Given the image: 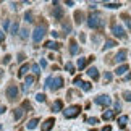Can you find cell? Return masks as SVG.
<instances>
[{
    "label": "cell",
    "instance_id": "6da1fadb",
    "mask_svg": "<svg viewBox=\"0 0 131 131\" xmlns=\"http://www.w3.org/2000/svg\"><path fill=\"white\" fill-rule=\"evenodd\" d=\"M45 32H47V23H41L39 26H36V29H34V32H32V41L34 42H41L44 36H45Z\"/></svg>",
    "mask_w": 131,
    "mask_h": 131
},
{
    "label": "cell",
    "instance_id": "7a4b0ae2",
    "mask_svg": "<svg viewBox=\"0 0 131 131\" xmlns=\"http://www.w3.org/2000/svg\"><path fill=\"white\" fill-rule=\"evenodd\" d=\"M88 26L92 28V29H95V28H102V26H104V19H102V16H100L99 13L91 15V16L88 18Z\"/></svg>",
    "mask_w": 131,
    "mask_h": 131
},
{
    "label": "cell",
    "instance_id": "3957f363",
    "mask_svg": "<svg viewBox=\"0 0 131 131\" xmlns=\"http://www.w3.org/2000/svg\"><path fill=\"white\" fill-rule=\"evenodd\" d=\"M79 113H81V107H79V105H70L68 108L63 110V115L67 118H74V117H78Z\"/></svg>",
    "mask_w": 131,
    "mask_h": 131
},
{
    "label": "cell",
    "instance_id": "277c9868",
    "mask_svg": "<svg viewBox=\"0 0 131 131\" xmlns=\"http://www.w3.org/2000/svg\"><path fill=\"white\" fill-rule=\"evenodd\" d=\"M18 95H19V89L18 86H15V84H10V86L7 88V97L10 102H15V100L18 99Z\"/></svg>",
    "mask_w": 131,
    "mask_h": 131
},
{
    "label": "cell",
    "instance_id": "5b68a950",
    "mask_svg": "<svg viewBox=\"0 0 131 131\" xmlns=\"http://www.w3.org/2000/svg\"><path fill=\"white\" fill-rule=\"evenodd\" d=\"M73 84H74V86H78V88H81L83 91H86V92H89V91L92 89V86H91V83H88V81H83V79L79 78V76H76V78H74Z\"/></svg>",
    "mask_w": 131,
    "mask_h": 131
},
{
    "label": "cell",
    "instance_id": "8992f818",
    "mask_svg": "<svg viewBox=\"0 0 131 131\" xmlns=\"http://www.w3.org/2000/svg\"><path fill=\"white\" fill-rule=\"evenodd\" d=\"M112 32H113L115 37H120V39H125V37H126L125 29L122 26H118V24H115V23H112Z\"/></svg>",
    "mask_w": 131,
    "mask_h": 131
},
{
    "label": "cell",
    "instance_id": "52a82bcc",
    "mask_svg": "<svg viewBox=\"0 0 131 131\" xmlns=\"http://www.w3.org/2000/svg\"><path fill=\"white\" fill-rule=\"evenodd\" d=\"M94 102L97 104V105H104V107H107V105L112 104V99H110L107 94H102V95H99V97H95Z\"/></svg>",
    "mask_w": 131,
    "mask_h": 131
},
{
    "label": "cell",
    "instance_id": "ba28073f",
    "mask_svg": "<svg viewBox=\"0 0 131 131\" xmlns=\"http://www.w3.org/2000/svg\"><path fill=\"white\" fill-rule=\"evenodd\" d=\"M62 88H63V78H62V76L52 78V84H50V89H52V91H57V89H62Z\"/></svg>",
    "mask_w": 131,
    "mask_h": 131
},
{
    "label": "cell",
    "instance_id": "9c48e42d",
    "mask_svg": "<svg viewBox=\"0 0 131 131\" xmlns=\"http://www.w3.org/2000/svg\"><path fill=\"white\" fill-rule=\"evenodd\" d=\"M53 5H55V7H53V10H52V15H53V18H55V19H62V18H63V8L60 7V5H58L57 2H55Z\"/></svg>",
    "mask_w": 131,
    "mask_h": 131
},
{
    "label": "cell",
    "instance_id": "30bf717a",
    "mask_svg": "<svg viewBox=\"0 0 131 131\" xmlns=\"http://www.w3.org/2000/svg\"><path fill=\"white\" fill-rule=\"evenodd\" d=\"M53 125H55V118H47L45 122L41 125V129L42 131H50L53 128Z\"/></svg>",
    "mask_w": 131,
    "mask_h": 131
},
{
    "label": "cell",
    "instance_id": "8fae6325",
    "mask_svg": "<svg viewBox=\"0 0 131 131\" xmlns=\"http://www.w3.org/2000/svg\"><path fill=\"white\" fill-rule=\"evenodd\" d=\"M34 84V76H26V79H24V84H23V92H28L29 88H31Z\"/></svg>",
    "mask_w": 131,
    "mask_h": 131
},
{
    "label": "cell",
    "instance_id": "7c38bea8",
    "mask_svg": "<svg viewBox=\"0 0 131 131\" xmlns=\"http://www.w3.org/2000/svg\"><path fill=\"white\" fill-rule=\"evenodd\" d=\"M126 55H128V53H126V50L122 49L117 55H115V62H117V63H123L125 60H126Z\"/></svg>",
    "mask_w": 131,
    "mask_h": 131
},
{
    "label": "cell",
    "instance_id": "4fadbf2b",
    "mask_svg": "<svg viewBox=\"0 0 131 131\" xmlns=\"http://www.w3.org/2000/svg\"><path fill=\"white\" fill-rule=\"evenodd\" d=\"M86 73H88V74H89V76L92 78V79H95V81L99 79V70L95 68V67H91V68H88V71H86Z\"/></svg>",
    "mask_w": 131,
    "mask_h": 131
},
{
    "label": "cell",
    "instance_id": "5bb4252c",
    "mask_svg": "<svg viewBox=\"0 0 131 131\" xmlns=\"http://www.w3.org/2000/svg\"><path fill=\"white\" fill-rule=\"evenodd\" d=\"M29 68H31V65H28V63H24L21 68L18 70V78H24L26 76V73L29 71Z\"/></svg>",
    "mask_w": 131,
    "mask_h": 131
},
{
    "label": "cell",
    "instance_id": "9a60e30c",
    "mask_svg": "<svg viewBox=\"0 0 131 131\" xmlns=\"http://www.w3.org/2000/svg\"><path fill=\"white\" fill-rule=\"evenodd\" d=\"M78 52H79V45L76 44V41H73V39H71V41H70V53L76 55Z\"/></svg>",
    "mask_w": 131,
    "mask_h": 131
},
{
    "label": "cell",
    "instance_id": "2e32d148",
    "mask_svg": "<svg viewBox=\"0 0 131 131\" xmlns=\"http://www.w3.org/2000/svg\"><path fill=\"white\" fill-rule=\"evenodd\" d=\"M44 47L45 49H50V50H58L60 49V44L58 42H53V41H47L44 44Z\"/></svg>",
    "mask_w": 131,
    "mask_h": 131
},
{
    "label": "cell",
    "instance_id": "e0dca14e",
    "mask_svg": "<svg viewBox=\"0 0 131 131\" xmlns=\"http://www.w3.org/2000/svg\"><path fill=\"white\" fill-rule=\"evenodd\" d=\"M128 70H129V68H128V65H125V63H123V65H120V67H118L117 70H115V74H118V76H122V74L128 73Z\"/></svg>",
    "mask_w": 131,
    "mask_h": 131
},
{
    "label": "cell",
    "instance_id": "ac0fdd59",
    "mask_svg": "<svg viewBox=\"0 0 131 131\" xmlns=\"http://www.w3.org/2000/svg\"><path fill=\"white\" fill-rule=\"evenodd\" d=\"M62 108H63V102L62 100H55L52 105V112H62Z\"/></svg>",
    "mask_w": 131,
    "mask_h": 131
},
{
    "label": "cell",
    "instance_id": "d6986e66",
    "mask_svg": "<svg viewBox=\"0 0 131 131\" xmlns=\"http://www.w3.org/2000/svg\"><path fill=\"white\" fill-rule=\"evenodd\" d=\"M24 112H26V110H23L21 107H18V108H15L13 115H15V118H16V120H21L24 117Z\"/></svg>",
    "mask_w": 131,
    "mask_h": 131
},
{
    "label": "cell",
    "instance_id": "ffe728a7",
    "mask_svg": "<svg viewBox=\"0 0 131 131\" xmlns=\"http://www.w3.org/2000/svg\"><path fill=\"white\" fill-rule=\"evenodd\" d=\"M126 123H128V117H126V115H122V117L118 118V126L120 128H125V126H126Z\"/></svg>",
    "mask_w": 131,
    "mask_h": 131
},
{
    "label": "cell",
    "instance_id": "44dd1931",
    "mask_svg": "<svg viewBox=\"0 0 131 131\" xmlns=\"http://www.w3.org/2000/svg\"><path fill=\"white\" fill-rule=\"evenodd\" d=\"M37 123H39V118H32V120H29V122H28L26 126H28V129H34V128L37 126Z\"/></svg>",
    "mask_w": 131,
    "mask_h": 131
},
{
    "label": "cell",
    "instance_id": "7402d4cb",
    "mask_svg": "<svg viewBox=\"0 0 131 131\" xmlns=\"http://www.w3.org/2000/svg\"><path fill=\"white\" fill-rule=\"evenodd\" d=\"M113 117H115V110H107V112H104V115H102L104 120H112Z\"/></svg>",
    "mask_w": 131,
    "mask_h": 131
},
{
    "label": "cell",
    "instance_id": "603a6c76",
    "mask_svg": "<svg viewBox=\"0 0 131 131\" xmlns=\"http://www.w3.org/2000/svg\"><path fill=\"white\" fill-rule=\"evenodd\" d=\"M83 18H84V13L83 12H79V10H78V12H74V21H76L78 24L83 21Z\"/></svg>",
    "mask_w": 131,
    "mask_h": 131
},
{
    "label": "cell",
    "instance_id": "cb8c5ba5",
    "mask_svg": "<svg viewBox=\"0 0 131 131\" xmlns=\"http://www.w3.org/2000/svg\"><path fill=\"white\" fill-rule=\"evenodd\" d=\"M62 26H63V31H65V34L71 32V23H70V21H62Z\"/></svg>",
    "mask_w": 131,
    "mask_h": 131
},
{
    "label": "cell",
    "instance_id": "d4e9b609",
    "mask_svg": "<svg viewBox=\"0 0 131 131\" xmlns=\"http://www.w3.org/2000/svg\"><path fill=\"white\" fill-rule=\"evenodd\" d=\"M122 19L125 21V24L129 28V31H131V18H129V15H126V13H123L122 15Z\"/></svg>",
    "mask_w": 131,
    "mask_h": 131
},
{
    "label": "cell",
    "instance_id": "484cf974",
    "mask_svg": "<svg viewBox=\"0 0 131 131\" xmlns=\"http://www.w3.org/2000/svg\"><path fill=\"white\" fill-rule=\"evenodd\" d=\"M117 45V42L113 41V39H108L107 42H105V45H104V50H108V49H112V47H115Z\"/></svg>",
    "mask_w": 131,
    "mask_h": 131
},
{
    "label": "cell",
    "instance_id": "4316f807",
    "mask_svg": "<svg viewBox=\"0 0 131 131\" xmlns=\"http://www.w3.org/2000/svg\"><path fill=\"white\" fill-rule=\"evenodd\" d=\"M86 65H88V58H79L78 60V68L79 70H84V68H86Z\"/></svg>",
    "mask_w": 131,
    "mask_h": 131
},
{
    "label": "cell",
    "instance_id": "83f0119b",
    "mask_svg": "<svg viewBox=\"0 0 131 131\" xmlns=\"http://www.w3.org/2000/svg\"><path fill=\"white\" fill-rule=\"evenodd\" d=\"M65 70H67L70 74H73V73H74V65H73L71 62H68L67 65H65Z\"/></svg>",
    "mask_w": 131,
    "mask_h": 131
},
{
    "label": "cell",
    "instance_id": "f1b7e54d",
    "mask_svg": "<svg viewBox=\"0 0 131 131\" xmlns=\"http://www.w3.org/2000/svg\"><path fill=\"white\" fill-rule=\"evenodd\" d=\"M105 7H107V8H118V7H122V3H118V2H115V3H112V2H110V3H105Z\"/></svg>",
    "mask_w": 131,
    "mask_h": 131
},
{
    "label": "cell",
    "instance_id": "f546056e",
    "mask_svg": "<svg viewBox=\"0 0 131 131\" xmlns=\"http://www.w3.org/2000/svg\"><path fill=\"white\" fill-rule=\"evenodd\" d=\"M86 122H88L89 125H97V123H99V118H94V117H89V118H86Z\"/></svg>",
    "mask_w": 131,
    "mask_h": 131
},
{
    "label": "cell",
    "instance_id": "4dcf8cb0",
    "mask_svg": "<svg viewBox=\"0 0 131 131\" xmlns=\"http://www.w3.org/2000/svg\"><path fill=\"white\" fill-rule=\"evenodd\" d=\"M112 78H113V74L112 73H110V71H105V74H104V79H105V81H112Z\"/></svg>",
    "mask_w": 131,
    "mask_h": 131
},
{
    "label": "cell",
    "instance_id": "1f68e13d",
    "mask_svg": "<svg viewBox=\"0 0 131 131\" xmlns=\"http://www.w3.org/2000/svg\"><path fill=\"white\" fill-rule=\"evenodd\" d=\"M24 19H26L28 23H31L32 21V13L31 12H26V13H24Z\"/></svg>",
    "mask_w": 131,
    "mask_h": 131
},
{
    "label": "cell",
    "instance_id": "d6a6232c",
    "mask_svg": "<svg viewBox=\"0 0 131 131\" xmlns=\"http://www.w3.org/2000/svg\"><path fill=\"white\" fill-rule=\"evenodd\" d=\"M31 70H32V73L36 74V76H37L39 73H41V68H39V65H32V67H31Z\"/></svg>",
    "mask_w": 131,
    "mask_h": 131
},
{
    "label": "cell",
    "instance_id": "836d02e7",
    "mask_svg": "<svg viewBox=\"0 0 131 131\" xmlns=\"http://www.w3.org/2000/svg\"><path fill=\"white\" fill-rule=\"evenodd\" d=\"M21 108H23V110H24V108H26V110H32V107H31V104H29L28 100H24V102H23V105H21Z\"/></svg>",
    "mask_w": 131,
    "mask_h": 131
},
{
    "label": "cell",
    "instance_id": "e575fe53",
    "mask_svg": "<svg viewBox=\"0 0 131 131\" xmlns=\"http://www.w3.org/2000/svg\"><path fill=\"white\" fill-rule=\"evenodd\" d=\"M36 99H37V102H45V94L39 92V94L36 95Z\"/></svg>",
    "mask_w": 131,
    "mask_h": 131
},
{
    "label": "cell",
    "instance_id": "d590c367",
    "mask_svg": "<svg viewBox=\"0 0 131 131\" xmlns=\"http://www.w3.org/2000/svg\"><path fill=\"white\" fill-rule=\"evenodd\" d=\"M123 99H125V100H128V102H131V92L125 91V92H123Z\"/></svg>",
    "mask_w": 131,
    "mask_h": 131
},
{
    "label": "cell",
    "instance_id": "8d00e7d4",
    "mask_svg": "<svg viewBox=\"0 0 131 131\" xmlns=\"http://www.w3.org/2000/svg\"><path fill=\"white\" fill-rule=\"evenodd\" d=\"M10 32H12V34H16V32H18V23H15L13 26H12V29H10Z\"/></svg>",
    "mask_w": 131,
    "mask_h": 131
},
{
    "label": "cell",
    "instance_id": "74e56055",
    "mask_svg": "<svg viewBox=\"0 0 131 131\" xmlns=\"http://www.w3.org/2000/svg\"><path fill=\"white\" fill-rule=\"evenodd\" d=\"M10 58H12V55H5V58L2 60V63H3V65H8V63H10Z\"/></svg>",
    "mask_w": 131,
    "mask_h": 131
},
{
    "label": "cell",
    "instance_id": "f35d334b",
    "mask_svg": "<svg viewBox=\"0 0 131 131\" xmlns=\"http://www.w3.org/2000/svg\"><path fill=\"white\" fill-rule=\"evenodd\" d=\"M50 84H52V78H47V79H45V84H44V88H50Z\"/></svg>",
    "mask_w": 131,
    "mask_h": 131
},
{
    "label": "cell",
    "instance_id": "ab89813d",
    "mask_svg": "<svg viewBox=\"0 0 131 131\" xmlns=\"http://www.w3.org/2000/svg\"><path fill=\"white\" fill-rule=\"evenodd\" d=\"M73 97H76V92L74 91H68V99H73Z\"/></svg>",
    "mask_w": 131,
    "mask_h": 131
},
{
    "label": "cell",
    "instance_id": "60d3db41",
    "mask_svg": "<svg viewBox=\"0 0 131 131\" xmlns=\"http://www.w3.org/2000/svg\"><path fill=\"white\" fill-rule=\"evenodd\" d=\"M8 26H10V19H3V28H5V31L8 29Z\"/></svg>",
    "mask_w": 131,
    "mask_h": 131
},
{
    "label": "cell",
    "instance_id": "b9f144b4",
    "mask_svg": "<svg viewBox=\"0 0 131 131\" xmlns=\"http://www.w3.org/2000/svg\"><path fill=\"white\" fill-rule=\"evenodd\" d=\"M28 37V29H23L21 31V39H26Z\"/></svg>",
    "mask_w": 131,
    "mask_h": 131
},
{
    "label": "cell",
    "instance_id": "7bdbcfd3",
    "mask_svg": "<svg viewBox=\"0 0 131 131\" xmlns=\"http://www.w3.org/2000/svg\"><path fill=\"white\" fill-rule=\"evenodd\" d=\"M5 110H7V107H5L3 104H0V115H2V113H5Z\"/></svg>",
    "mask_w": 131,
    "mask_h": 131
},
{
    "label": "cell",
    "instance_id": "ee69618b",
    "mask_svg": "<svg viewBox=\"0 0 131 131\" xmlns=\"http://www.w3.org/2000/svg\"><path fill=\"white\" fill-rule=\"evenodd\" d=\"M41 67H42V68H45V67H47V62H45L44 58H41Z\"/></svg>",
    "mask_w": 131,
    "mask_h": 131
},
{
    "label": "cell",
    "instance_id": "f6af8a7d",
    "mask_svg": "<svg viewBox=\"0 0 131 131\" xmlns=\"http://www.w3.org/2000/svg\"><path fill=\"white\" fill-rule=\"evenodd\" d=\"M102 131H112V126H110V125H107V126L102 128Z\"/></svg>",
    "mask_w": 131,
    "mask_h": 131
},
{
    "label": "cell",
    "instance_id": "bcb514c9",
    "mask_svg": "<svg viewBox=\"0 0 131 131\" xmlns=\"http://www.w3.org/2000/svg\"><path fill=\"white\" fill-rule=\"evenodd\" d=\"M23 60H24V53H19L18 55V62H23Z\"/></svg>",
    "mask_w": 131,
    "mask_h": 131
},
{
    "label": "cell",
    "instance_id": "7dc6e473",
    "mask_svg": "<svg viewBox=\"0 0 131 131\" xmlns=\"http://www.w3.org/2000/svg\"><path fill=\"white\" fill-rule=\"evenodd\" d=\"M131 79V73H126V76H125V81H129Z\"/></svg>",
    "mask_w": 131,
    "mask_h": 131
},
{
    "label": "cell",
    "instance_id": "c3c4849f",
    "mask_svg": "<svg viewBox=\"0 0 131 131\" xmlns=\"http://www.w3.org/2000/svg\"><path fill=\"white\" fill-rule=\"evenodd\" d=\"M79 39H81V41H83V42H84V41H86V36H84V34H83V32H81V34H79Z\"/></svg>",
    "mask_w": 131,
    "mask_h": 131
},
{
    "label": "cell",
    "instance_id": "681fc988",
    "mask_svg": "<svg viewBox=\"0 0 131 131\" xmlns=\"http://www.w3.org/2000/svg\"><path fill=\"white\" fill-rule=\"evenodd\" d=\"M3 39H5V34H3L2 31H0V42H2V41H3Z\"/></svg>",
    "mask_w": 131,
    "mask_h": 131
},
{
    "label": "cell",
    "instance_id": "f907efd6",
    "mask_svg": "<svg viewBox=\"0 0 131 131\" xmlns=\"http://www.w3.org/2000/svg\"><path fill=\"white\" fill-rule=\"evenodd\" d=\"M2 74H3V71H2V70H0V78H2Z\"/></svg>",
    "mask_w": 131,
    "mask_h": 131
},
{
    "label": "cell",
    "instance_id": "816d5d0a",
    "mask_svg": "<svg viewBox=\"0 0 131 131\" xmlns=\"http://www.w3.org/2000/svg\"><path fill=\"white\" fill-rule=\"evenodd\" d=\"M0 129H2V126H0Z\"/></svg>",
    "mask_w": 131,
    "mask_h": 131
}]
</instances>
